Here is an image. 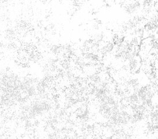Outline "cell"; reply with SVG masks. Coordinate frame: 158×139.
<instances>
[{
  "mask_svg": "<svg viewBox=\"0 0 158 139\" xmlns=\"http://www.w3.org/2000/svg\"><path fill=\"white\" fill-rule=\"evenodd\" d=\"M141 2L140 1H131L129 4L126 5L125 7V10L127 13L130 15L136 13L137 11L140 8L141 6Z\"/></svg>",
  "mask_w": 158,
  "mask_h": 139,
  "instance_id": "1",
  "label": "cell"
},
{
  "mask_svg": "<svg viewBox=\"0 0 158 139\" xmlns=\"http://www.w3.org/2000/svg\"><path fill=\"white\" fill-rule=\"evenodd\" d=\"M141 65V61L140 57L136 56L133 57L131 61H129L128 63V69L132 72L136 73L137 70L140 69Z\"/></svg>",
  "mask_w": 158,
  "mask_h": 139,
  "instance_id": "2",
  "label": "cell"
}]
</instances>
